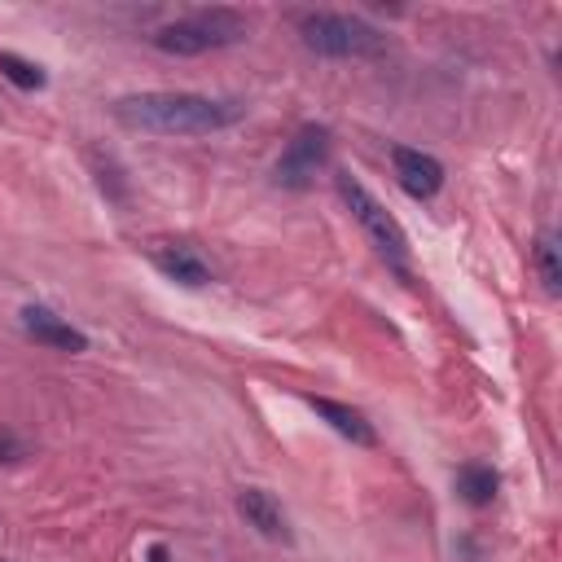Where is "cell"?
I'll use <instances>...</instances> for the list:
<instances>
[{
    "label": "cell",
    "instance_id": "7c38bea8",
    "mask_svg": "<svg viewBox=\"0 0 562 562\" xmlns=\"http://www.w3.org/2000/svg\"><path fill=\"white\" fill-rule=\"evenodd\" d=\"M531 259H536L540 285H544L549 294H558V290H562V259H558V233H553V228H544V233L536 237V246H531Z\"/></svg>",
    "mask_w": 562,
    "mask_h": 562
},
{
    "label": "cell",
    "instance_id": "277c9868",
    "mask_svg": "<svg viewBox=\"0 0 562 562\" xmlns=\"http://www.w3.org/2000/svg\"><path fill=\"white\" fill-rule=\"evenodd\" d=\"M334 184H338V198L347 202V211L356 215V224L369 233V241L378 246V255L382 259H391L400 272H404V263H408V237H404V228H400V220L351 176V171H338L334 176Z\"/></svg>",
    "mask_w": 562,
    "mask_h": 562
},
{
    "label": "cell",
    "instance_id": "7a4b0ae2",
    "mask_svg": "<svg viewBox=\"0 0 562 562\" xmlns=\"http://www.w3.org/2000/svg\"><path fill=\"white\" fill-rule=\"evenodd\" d=\"M246 18L237 9H198V13H184L167 26H158L149 40L158 53H171V57H198V53H211V48H228L246 35Z\"/></svg>",
    "mask_w": 562,
    "mask_h": 562
},
{
    "label": "cell",
    "instance_id": "5bb4252c",
    "mask_svg": "<svg viewBox=\"0 0 562 562\" xmlns=\"http://www.w3.org/2000/svg\"><path fill=\"white\" fill-rule=\"evenodd\" d=\"M13 452H22V448H18L9 435H0V461H13Z\"/></svg>",
    "mask_w": 562,
    "mask_h": 562
},
{
    "label": "cell",
    "instance_id": "8992f818",
    "mask_svg": "<svg viewBox=\"0 0 562 562\" xmlns=\"http://www.w3.org/2000/svg\"><path fill=\"white\" fill-rule=\"evenodd\" d=\"M391 162H395V180H400V189L408 198L426 202V198H435L443 189V162L435 154L413 149V145H395L391 149Z\"/></svg>",
    "mask_w": 562,
    "mask_h": 562
},
{
    "label": "cell",
    "instance_id": "5b68a950",
    "mask_svg": "<svg viewBox=\"0 0 562 562\" xmlns=\"http://www.w3.org/2000/svg\"><path fill=\"white\" fill-rule=\"evenodd\" d=\"M325 158H329V132L325 127H303L290 145H285V154L277 158V167H272V176H277V184H285V189H307L312 180H316V171L325 167Z\"/></svg>",
    "mask_w": 562,
    "mask_h": 562
},
{
    "label": "cell",
    "instance_id": "8fae6325",
    "mask_svg": "<svg viewBox=\"0 0 562 562\" xmlns=\"http://www.w3.org/2000/svg\"><path fill=\"white\" fill-rule=\"evenodd\" d=\"M496 487H501V474L492 470V465H483V461H465L461 470H457V496L465 501V505H492V496H496Z\"/></svg>",
    "mask_w": 562,
    "mask_h": 562
},
{
    "label": "cell",
    "instance_id": "9c48e42d",
    "mask_svg": "<svg viewBox=\"0 0 562 562\" xmlns=\"http://www.w3.org/2000/svg\"><path fill=\"white\" fill-rule=\"evenodd\" d=\"M307 404H312L316 417H325L342 439H351V443H360V448H373V443H378V430H373V422H369L360 408L338 404V400H325V395H307Z\"/></svg>",
    "mask_w": 562,
    "mask_h": 562
},
{
    "label": "cell",
    "instance_id": "52a82bcc",
    "mask_svg": "<svg viewBox=\"0 0 562 562\" xmlns=\"http://www.w3.org/2000/svg\"><path fill=\"white\" fill-rule=\"evenodd\" d=\"M237 514H241L259 536H268V540H285V544L294 540L281 501H277L272 492H263V487H241V492H237Z\"/></svg>",
    "mask_w": 562,
    "mask_h": 562
},
{
    "label": "cell",
    "instance_id": "4fadbf2b",
    "mask_svg": "<svg viewBox=\"0 0 562 562\" xmlns=\"http://www.w3.org/2000/svg\"><path fill=\"white\" fill-rule=\"evenodd\" d=\"M0 75H4L9 83H18L22 92H35V88L48 83L44 66H40V61H26V57H18V53H0Z\"/></svg>",
    "mask_w": 562,
    "mask_h": 562
},
{
    "label": "cell",
    "instance_id": "3957f363",
    "mask_svg": "<svg viewBox=\"0 0 562 562\" xmlns=\"http://www.w3.org/2000/svg\"><path fill=\"white\" fill-rule=\"evenodd\" d=\"M299 35L312 53L321 57H382L386 53V35L378 26H369L356 13H303L299 18Z\"/></svg>",
    "mask_w": 562,
    "mask_h": 562
},
{
    "label": "cell",
    "instance_id": "6da1fadb",
    "mask_svg": "<svg viewBox=\"0 0 562 562\" xmlns=\"http://www.w3.org/2000/svg\"><path fill=\"white\" fill-rule=\"evenodd\" d=\"M246 114L241 101L202 97V92H132L114 101V119L132 132L154 136H211L233 127Z\"/></svg>",
    "mask_w": 562,
    "mask_h": 562
},
{
    "label": "cell",
    "instance_id": "30bf717a",
    "mask_svg": "<svg viewBox=\"0 0 562 562\" xmlns=\"http://www.w3.org/2000/svg\"><path fill=\"white\" fill-rule=\"evenodd\" d=\"M149 259L158 263L162 277H171V281H180V285H189V290L211 285V268H206L202 255H193L189 246H154Z\"/></svg>",
    "mask_w": 562,
    "mask_h": 562
},
{
    "label": "cell",
    "instance_id": "ba28073f",
    "mask_svg": "<svg viewBox=\"0 0 562 562\" xmlns=\"http://www.w3.org/2000/svg\"><path fill=\"white\" fill-rule=\"evenodd\" d=\"M22 329H26L35 342L53 347V351H88V334H83V329H75L70 321H61L57 312L40 307V303L22 307Z\"/></svg>",
    "mask_w": 562,
    "mask_h": 562
}]
</instances>
